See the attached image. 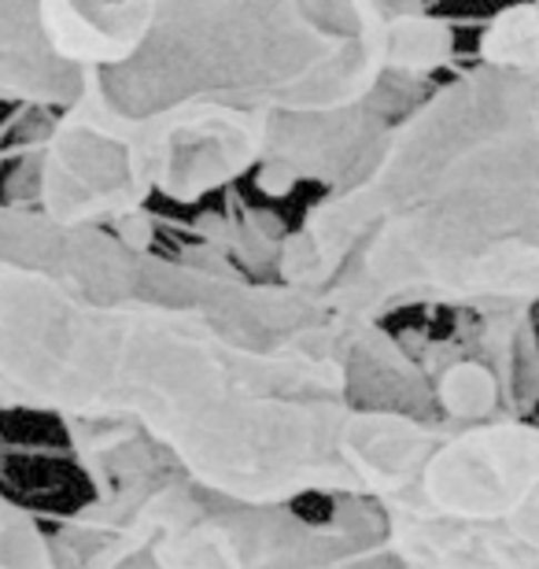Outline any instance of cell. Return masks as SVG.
<instances>
[{"mask_svg": "<svg viewBox=\"0 0 539 569\" xmlns=\"http://www.w3.org/2000/svg\"><path fill=\"white\" fill-rule=\"evenodd\" d=\"M421 389L396 333L311 292L0 200V411L133 429L240 503H385L447 422L366 407Z\"/></svg>", "mask_w": 539, "mask_h": 569, "instance_id": "obj_1", "label": "cell"}, {"mask_svg": "<svg viewBox=\"0 0 539 569\" xmlns=\"http://www.w3.org/2000/svg\"><path fill=\"white\" fill-rule=\"evenodd\" d=\"M539 241V60H477L426 93L359 174L281 237L270 281L343 322L529 311Z\"/></svg>", "mask_w": 539, "mask_h": 569, "instance_id": "obj_2", "label": "cell"}, {"mask_svg": "<svg viewBox=\"0 0 539 569\" xmlns=\"http://www.w3.org/2000/svg\"><path fill=\"white\" fill-rule=\"evenodd\" d=\"M455 56V27L418 4L373 0H218L152 4L141 41L89 67L74 104L111 119L218 108L326 119L396 78L429 82Z\"/></svg>", "mask_w": 539, "mask_h": 569, "instance_id": "obj_3", "label": "cell"}, {"mask_svg": "<svg viewBox=\"0 0 539 569\" xmlns=\"http://www.w3.org/2000/svg\"><path fill=\"white\" fill-rule=\"evenodd\" d=\"M89 485L67 521L152 569H392L381 510L332 499L326 518L218 496L122 426H60Z\"/></svg>", "mask_w": 539, "mask_h": 569, "instance_id": "obj_4", "label": "cell"}, {"mask_svg": "<svg viewBox=\"0 0 539 569\" xmlns=\"http://www.w3.org/2000/svg\"><path fill=\"white\" fill-rule=\"evenodd\" d=\"M373 507L396 569H539V422H447L415 481Z\"/></svg>", "mask_w": 539, "mask_h": 569, "instance_id": "obj_5", "label": "cell"}, {"mask_svg": "<svg viewBox=\"0 0 539 569\" xmlns=\"http://www.w3.org/2000/svg\"><path fill=\"white\" fill-rule=\"evenodd\" d=\"M152 4H0V104L60 116L89 67H111L133 49Z\"/></svg>", "mask_w": 539, "mask_h": 569, "instance_id": "obj_6", "label": "cell"}, {"mask_svg": "<svg viewBox=\"0 0 539 569\" xmlns=\"http://www.w3.org/2000/svg\"><path fill=\"white\" fill-rule=\"evenodd\" d=\"M0 569H60L52 532L0 488Z\"/></svg>", "mask_w": 539, "mask_h": 569, "instance_id": "obj_7", "label": "cell"}, {"mask_svg": "<svg viewBox=\"0 0 539 569\" xmlns=\"http://www.w3.org/2000/svg\"><path fill=\"white\" fill-rule=\"evenodd\" d=\"M525 307H529V311H536V307H539V241L532 248L529 270H525Z\"/></svg>", "mask_w": 539, "mask_h": 569, "instance_id": "obj_8", "label": "cell"}, {"mask_svg": "<svg viewBox=\"0 0 539 569\" xmlns=\"http://www.w3.org/2000/svg\"><path fill=\"white\" fill-rule=\"evenodd\" d=\"M536 322H539V307H536Z\"/></svg>", "mask_w": 539, "mask_h": 569, "instance_id": "obj_9", "label": "cell"}]
</instances>
